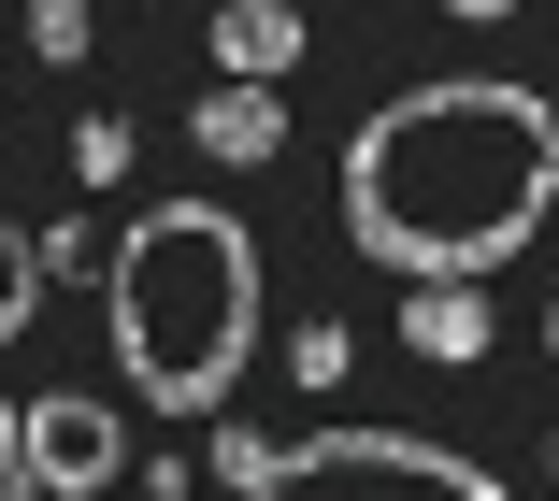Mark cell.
<instances>
[{
  "label": "cell",
  "mask_w": 559,
  "mask_h": 501,
  "mask_svg": "<svg viewBox=\"0 0 559 501\" xmlns=\"http://www.w3.org/2000/svg\"><path fill=\"white\" fill-rule=\"evenodd\" d=\"M559 215V100L516 72L402 86L345 144V243L402 287H488Z\"/></svg>",
  "instance_id": "1"
},
{
  "label": "cell",
  "mask_w": 559,
  "mask_h": 501,
  "mask_svg": "<svg viewBox=\"0 0 559 501\" xmlns=\"http://www.w3.org/2000/svg\"><path fill=\"white\" fill-rule=\"evenodd\" d=\"M259 358V229L230 201H158L116 243V372L158 416H230Z\"/></svg>",
  "instance_id": "2"
},
{
  "label": "cell",
  "mask_w": 559,
  "mask_h": 501,
  "mask_svg": "<svg viewBox=\"0 0 559 501\" xmlns=\"http://www.w3.org/2000/svg\"><path fill=\"white\" fill-rule=\"evenodd\" d=\"M245 501H516V487L430 430H301V444H273V473Z\"/></svg>",
  "instance_id": "3"
},
{
  "label": "cell",
  "mask_w": 559,
  "mask_h": 501,
  "mask_svg": "<svg viewBox=\"0 0 559 501\" xmlns=\"http://www.w3.org/2000/svg\"><path fill=\"white\" fill-rule=\"evenodd\" d=\"M116 473H130V444H116V402H86V387L29 402V487H44V501H100Z\"/></svg>",
  "instance_id": "4"
},
{
  "label": "cell",
  "mask_w": 559,
  "mask_h": 501,
  "mask_svg": "<svg viewBox=\"0 0 559 501\" xmlns=\"http://www.w3.org/2000/svg\"><path fill=\"white\" fill-rule=\"evenodd\" d=\"M187 144H201V158H230V172H259V158H287V100L215 72V86H201V115H187Z\"/></svg>",
  "instance_id": "5"
},
{
  "label": "cell",
  "mask_w": 559,
  "mask_h": 501,
  "mask_svg": "<svg viewBox=\"0 0 559 501\" xmlns=\"http://www.w3.org/2000/svg\"><path fill=\"white\" fill-rule=\"evenodd\" d=\"M215 72L230 86H287L301 72V15L287 0H230V15H215Z\"/></svg>",
  "instance_id": "6"
},
{
  "label": "cell",
  "mask_w": 559,
  "mask_h": 501,
  "mask_svg": "<svg viewBox=\"0 0 559 501\" xmlns=\"http://www.w3.org/2000/svg\"><path fill=\"white\" fill-rule=\"evenodd\" d=\"M402 344L444 358V372H474L488 358V287H402Z\"/></svg>",
  "instance_id": "7"
},
{
  "label": "cell",
  "mask_w": 559,
  "mask_h": 501,
  "mask_svg": "<svg viewBox=\"0 0 559 501\" xmlns=\"http://www.w3.org/2000/svg\"><path fill=\"white\" fill-rule=\"evenodd\" d=\"M44 287H58V273H44V229H0V344L44 315Z\"/></svg>",
  "instance_id": "8"
},
{
  "label": "cell",
  "mask_w": 559,
  "mask_h": 501,
  "mask_svg": "<svg viewBox=\"0 0 559 501\" xmlns=\"http://www.w3.org/2000/svg\"><path fill=\"white\" fill-rule=\"evenodd\" d=\"M287 372H301V387H345V372H359V344H345V315H316V330L287 344Z\"/></svg>",
  "instance_id": "9"
},
{
  "label": "cell",
  "mask_w": 559,
  "mask_h": 501,
  "mask_svg": "<svg viewBox=\"0 0 559 501\" xmlns=\"http://www.w3.org/2000/svg\"><path fill=\"white\" fill-rule=\"evenodd\" d=\"M86 44H100V29H86V0H29V58H58V72H72Z\"/></svg>",
  "instance_id": "10"
},
{
  "label": "cell",
  "mask_w": 559,
  "mask_h": 501,
  "mask_svg": "<svg viewBox=\"0 0 559 501\" xmlns=\"http://www.w3.org/2000/svg\"><path fill=\"white\" fill-rule=\"evenodd\" d=\"M72 172L116 187V172H130V115H86V130H72Z\"/></svg>",
  "instance_id": "11"
},
{
  "label": "cell",
  "mask_w": 559,
  "mask_h": 501,
  "mask_svg": "<svg viewBox=\"0 0 559 501\" xmlns=\"http://www.w3.org/2000/svg\"><path fill=\"white\" fill-rule=\"evenodd\" d=\"M44 273H100V287H116V259H100V215H58V229H44Z\"/></svg>",
  "instance_id": "12"
},
{
  "label": "cell",
  "mask_w": 559,
  "mask_h": 501,
  "mask_svg": "<svg viewBox=\"0 0 559 501\" xmlns=\"http://www.w3.org/2000/svg\"><path fill=\"white\" fill-rule=\"evenodd\" d=\"M444 15H474V29H502V15H531V0H444Z\"/></svg>",
  "instance_id": "13"
},
{
  "label": "cell",
  "mask_w": 559,
  "mask_h": 501,
  "mask_svg": "<svg viewBox=\"0 0 559 501\" xmlns=\"http://www.w3.org/2000/svg\"><path fill=\"white\" fill-rule=\"evenodd\" d=\"M0 458H29V416H15V402H0Z\"/></svg>",
  "instance_id": "14"
},
{
  "label": "cell",
  "mask_w": 559,
  "mask_h": 501,
  "mask_svg": "<svg viewBox=\"0 0 559 501\" xmlns=\"http://www.w3.org/2000/svg\"><path fill=\"white\" fill-rule=\"evenodd\" d=\"M545 358H559V301H545Z\"/></svg>",
  "instance_id": "15"
},
{
  "label": "cell",
  "mask_w": 559,
  "mask_h": 501,
  "mask_svg": "<svg viewBox=\"0 0 559 501\" xmlns=\"http://www.w3.org/2000/svg\"><path fill=\"white\" fill-rule=\"evenodd\" d=\"M545 473H559V444H545Z\"/></svg>",
  "instance_id": "16"
}]
</instances>
